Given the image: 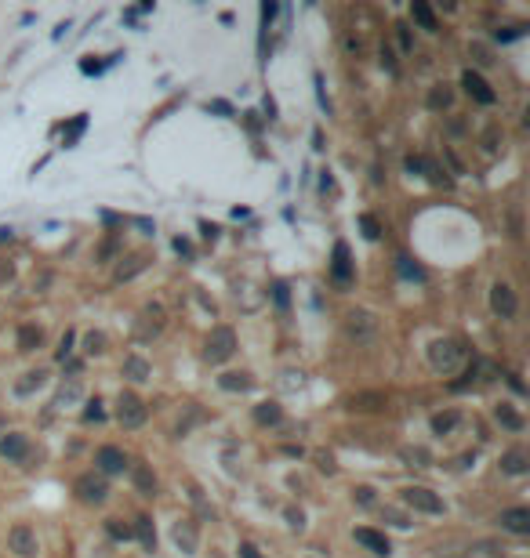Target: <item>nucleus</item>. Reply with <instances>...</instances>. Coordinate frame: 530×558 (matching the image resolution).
<instances>
[{"label": "nucleus", "mask_w": 530, "mask_h": 558, "mask_svg": "<svg viewBox=\"0 0 530 558\" xmlns=\"http://www.w3.org/2000/svg\"><path fill=\"white\" fill-rule=\"evenodd\" d=\"M422 174H425V178H428V182H433V185H443V189L450 185V178H447V171H443V167H439V163H436V160H422Z\"/></svg>", "instance_id": "nucleus-31"}, {"label": "nucleus", "mask_w": 530, "mask_h": 558, "mask_svg": "<svg viewBox=\"0 0 530 558\" xmlns=\"http://www.w3.org/2000/svg\"><path fill=\"white\" fill-rule=\"evenodd\" d=\"M265 112H269V120H276V101L265 95Z\"/></svg>", "instance_id": "nucleus-62"}, {"label": "nucleus", "mask_w": 530, "mask_h": 558, "mask_svg": "<svg viewBox=\"0 0 530 558\" xmlns=\"http://www.w3.org/2000/svg\"><path fill=\"white\" fill-rule=\"evenodd\" d=\"M41 341H44L41 326H33V323L19 326V352H36V348H41Z\"/></svg>", "instance_id": "nucleus-22"}, {"label": "nucleus", "mask_w": 530, "mask_h": 558, "mask_svg": "<svg viewBox=\"0 0 530 558\" xmlns=\"http://www.w3.org/2000/svg\"><path fill=\"white\" fill-rule=\"evenodd\" d=\"M509 236H512V239H520V236H523V221H520V207H512V210H509Z\"/></svg>", "instance_id": "nucleus-40"}, {"label": "nucleus", "mask_w": 530, "mask_h": 558, "mask_svg": "<svg viewBox=\"0 0 530 558\" xmlns=\"http://www.w3.org/2000/svg\"><path fill=\"white\" fill-rule=\"evenodd\" d=\"M73 341H77V334H73V330H66V334H62V341H58V352H55V359H58V363H66V359H69Z\"/></svg>", "instance_id": "nucleus-35"}, {"label": "nucleus", "mask_w": 530, "mask_h": 558, "mask_svg": "<svg viewBox=\"0 0 530 558\" xmlns=\"http://www.w3.org/2000/svg\"><path fill=\"white\" fill-rule=\"evenodd\" d=\"M44 385H47V370H30V374H22V380H15V396H33Z\"/></svg>", "instance_id": "nucleus-19"}, {"label": "nucleus", "mask_w": 530, "mask_h": 558, "mask_svg": "<svg viewBox=\"0 0 530 558\" xmlns=\"http://www.w3.org/2000/svg\"><path fill=\"white\" fill-rule=\"evenodd\" d=\"M287 522H291L295 529H306V515H301L298 507H287Z\"/></svg>", "instance_id": "nucleus-47"}, {"label": "nucleus", "mask_w": 530, "mask_h": 558, "mask_svg": "<svg viewBox=\"0 0 530 558\" xmlns=\"http://www.w3.org/2000/svg\"><path fill=\"white\" fill-rule=\"evenodd\" d=\"M95 464H98V472H102V475H124V468H128V457H124L120 446H98Z\"/></svg>", "instance_id": "nucleus-10"}, {"label": "nucleus", "mask_w": 530, "mask_h": 558, "mask_svg": "<svg viewBox=\"0 0 530 558\" xmlns=\"http://www.w3.org/2000/svg\"><path fill=\"white\" fill-rule=\"evenodd\" d=\"M146 265H149L146 254H135V258H128V265H120V269H117V279H120V283H128V279H135Z\"/></svg>", "instance_id": "nucleus-27"}, {"label": "nucleus", "mask_w": 530, "mask_h": 558, "mask_svg": "<svg viewBox=\"0 0 530 558\" xmlns=\"http://www.w3.org/2000/svg\"><path fill=\"white\" fill-rule=\"evenodd\" d=\"M378 330H382V319H378L374 312H367V308H352L345 315V334L352 341H374Z\"/></svg>", "instance_id": "nucleus-1"}, {"label": "nucleus", "mask_w": 530, "mask_h": 558, "mask_svg": "<svg viewBox=\"0 0 530 558\" xmlns=\"http://www.w3.org/2000/svg\"><path fill=\"white\" fill-rule=\"evenodd\" d=\"M316 461H320V472H327V475H334V457H331V453H320V457H316Z\"/></svg>", "instance_id": "nucleus-51"}, {"label": "nucleus", "mask_w": 530, "mask_h": 558, "mask_svg": "<svg viewBox=\"0 0 530 558\" xmlns=\"http://www.w3.org/2000/svg\"><path fill=\"white\" fill-rule=\"evenodd\" d=\"M360 228H363V236H367V239H382V225H378L374 214H363V218H360Z\"/></svg>", "instance_id": "nucleus-34"}, {"label": "nucleus", "mask_w": 530, "mask_h": 558, "mask_svg": "<svg viewBox=\"0 0 530 558\" xmlns=\"http://www.w3.org/2000/svg\"><path fill=\"white\" fill-rule=\"evenodd\" d=\"M200 232H204V239H218V225H211V221H200Z\"/></svg>", "instance_id": "nucleus-53"}, {"label": "nucleus", "mask_w": 530, "mask_h": 558, "mask_svg": "<svg viewBox=\"0 0 530 558\" xmlns=\"http://www.w3.org/2000/svg\"><path fill=\"white\" fill-rule=\"evenodd\" d=\"M498 142H501V127H487V134H483V149H487V152H498Z\"/></svg>", "instance_id": "nucleus-39"}, {"label": "nucleus", "mask_w": 530, "mask_h": 558, "mask_svg": "<svg viewBox=\"0 0 530 558\" xmlns=\"http://www.w3.org/2000/svg\"><path fill=\"white\" fill-rule=\"evenodd\" d=\"M400 457H403V464H411V468H428V464H433L428 450H422V446H403Z\"/></svg>", "instance_id": "nucleus-29"}, {"label": "nucleus", "mask_w": 530, "mask_h": 558, "mask_svg": "<svg viewBox=\"0 0 530 558\" xmlns=\"http://www.w3.org/2000/svg\"><path fill=\"white\" fill-rule=\"evenodd\" d=\"M240 558H262V551L255 544H240Z\"/></svg>", "instance_id": "nucleus-55"}, {"label": "nucleus", "mask_w": 530, "mask_h": 558, "mask_svg": "<svg viewBox=\"0 0 530 558\" xmlns=\"http://www.w3.org/2000/svg\"><path fill=\"white\" fill-rule=\"evenodd\" d=\"M476 374H479V366L472 363V366H469V370H465V377H461V380H454V385H450V388H454V391H461V388H469V385H472V380H476Z\"/></svg>", "instance_id": "nucleus-46"}, {"label": "nucleus", "mask_w": 530, "mask_h": 558, "mask_svg": "<svg viewBox=\"0 0 530 558\" xmlns=\"http://www.w3.org/2000/svg\"><path fill=\"white\" fill-rule=\"evenodd\" d=\"M84 421H106V410H102V402H98V399H91V402H87V410H84Z\"/></svg>", "instance_id": "nucleus-37"}, {"label": "nucleus", "mask_w": 530, "mask_h": 558, "mask_svg": "<svg viewBox=\"0 0 530 558\" xmlns=\"http://www.w3.org/2000/svg\"><path fill=\"white\" fill-rule=\"evenodd\" d=\"M11 276H15V269H11V261H8V265L0 261V283H4V279H11Z\"/></svg>", "instance_id": "nucleus-60"}, {"label": "nucleus", "mask_w": 530, "mask_h": 558, "mask_svg": "<svg viewBox=\"0 0 530 558\" xmlns=\"http://www.w3.org/2000/svg\"><path fill=\"white\" fill-rule=\"evenodd\" d=\"M385 406H389L385 391H360V396L349 399V410H360V413H378V410H385Z\"/></svg>", "instance_id": "nucleus-16"}, {"label": "nucleus", "mask_w": 530, "mask_h": 558, "mask_svg": "<svg viewBox=\"0 0 530 558\" xmlns=\"http://www.w3.org/2000/svg\"><path fill=\"white\" fill-rule=\"evenodd\" d=\"M146 417H149V410H146L142 399H138V396H120V402H117V421L124 428H142Z\"/></svg>", "instance_id": "nucleus-5"}, {"label": "nucleus", "mask_w": 530, "mask_h": 558, "mask_svg": "<svg viewBox=\"0 0 530 558\" xmlns=\"http://www.w3.org/2000/svg\"><path fill=\"white\" fill-rule=\"evenodd\" d=\"M490 308H494L501 319H512L520 312V301H516V290L509 283H494L490 287Z\"/></svg>", "instance_id": "nucleus-7"}, {"label": "nucleus", "mask_w": 530, "mask_h": 558, "mask_svg": "<svg viewBox=\"0 0 530 558\" xmlns=\"http://www.w3.org/2000/svg\"><path fill=\"white\" fill-rule=\"evenodd\" d=\"M352 537H356V544H363V548H367L371 555H389L393 551V544H389V537L385 533H378V529H371V526H360L356 533H352Z\"/></svg>", "instance_id": "nucleus-13"}, {"label": "nucleus", "mask_w": 530, "mask_h": 558, "mask_svg": "<svg viewBox=\"0 0 530 558\" xmlns=\"http://www.w3.org/2000/svg\"><path fill=\"white\" fill-rule=\"evenodd\" d=\"M403 167H407V174H422V156H407Z\"/></svg>", "instance_id": "nucleus-54"}, {"label": "nucleus", "mask_w": 530, "mask_h": 558, "mask_svg": "<svg viewBox=\"0 0 530 558\" xmlns=\"http://www.w3.org/2000/svg\"><path fill=\"white\" fill-rule=\"evenodd\" d=\"M77 497L84 504H102L109 497V486H106V478L102 475H95V472H87L77 478Z\"/></svg>", "instance_id": "nucleus-6"}, {"label": "nucleus", "mask_w": 530, "mask_h": 558, "mask_svg": "<svg viewBox=\"0 0 530 558\" xmlns=\"http://www.w3.org/2000/svg\"><path fill=\"white\" fill-rule=\"evenodd\" d=\"M207 109H211V112H222V117H233V106H229V101H207Z\"/></svg>", "instance_id": "nucleus-50"}, {"label": "nucleus", "mask_w": 530, "mask_h": 558, "mask_svg": "<svg viewBox=\"0 0 530 558\" xmlns=\"http://www.w3.org/2000/svg\"><path fill=\"white\" fill-rule=\"evenodd\" d=\"M4 428H8V417H4V413H0V435H4Z\"/></svg>", "instance_id": "nucleus-64"}, {"label": "nucleus", "mask_w": 530, "mask_h": 558, "mask_svg": "<svg viewBox=\"0 0 530 558\" xmlns=\"http://www.w3.org/2000/svg\"><path fill=\"white\" fill-rule=\"evenodd\" d=\"M382 66H385L389 73H396V55H393V47H389V44L382 47Z\"/></svg>", "instance_id": "nucleus-48"}, {"label": "nucleus", "mask_w": 530, "mask_h": 558, "mask_svg": "<svg viewBox=\"0 0 530 558\" xmlns=\"http://www.w3.org/2000/svg\"><path fill=\"white\" fill-rule=\"evenodd\" d=\"M411 19L422 25V29H428V33H436L439 29V22H436V15H433V8L425 4V0H414L411 4Z\"/></svg>", "instance_id": "nucleus-20"}, {"label": "nucleus", "mask_w": 530, "mask_h": 558, "mask_svg": "<svg viewBox=\"0 0 530 558\" xmlns=\"http://www.w3.org/2000/svg\"><path fill=\"white\" fill-rule=\"evenodd\" d=\"M320 189H323V193H334V178H331V171H323V178H320Z\"/></svg>", "instance_id": "nucleus-58"}, {"label": "nucleus", "mask_w": 530, "mask_h": 558, "mask_svg": "<svg viewBox=\"0 0 530 558\" xmlns=\"http://www.w3.org/2000/svg\"><path fill=\"white\" fill-rule=\"evenodd\" d=\"M425 101H428V109H436V112H443V109L450 106V101H454V91H450V87H447V84H436V87H433V91H428V98H425Z\"/></svg>", "instance_id": "nucleus-25"}, {"label": "nucleus", "mask_w": 530, "mask_h": 558, "mask_svg": "<svg viewBox=\"0 0 530 558\" xmlns=\"http://www.w3.org/2000/svg\"><path fill=\"white\" fill-rule=\"evenodd\" d=\"M403 504L414 507V511H425V515H443V500L425 486H407L403 489Z\"/></svg>", "instance_id": "nucleus-4"}, {"label": "nucleus", "mask_w": 530, "mask_h": 558, "mask_svg": "<svg viewBox=\"0 0 530 558\" xmlns=\"http://www.w3.org/2000/svg\"><path fill=\"white\" fill-rule=\"evenodd\" d=\"M84 127H87V117H84V112H80V117H77V120H73V127H69V134H66V145H73V142H77V138H80V131H84Z\"/></svg>", "instance_id": "nucleus-44"}, {"label": "nucleus", "mask_w": 530, "mask_h": 558, "mask_svg": "<svg viewBox=\"0 0 530 558\" xmlns=\"http://www.w3.org/2000/svg\"><path fill=\"white\" fill-rule=\"evenodd\" d=\"M149 363L142 359V355H128V359H124V377H131V380H149Z\"/></svg>", "instance_id": "nucleus-23"}, {"label": "nucleus", "mask_w": 530, "mask_h": 558, "mask_svg": "<svg viewBox=\"0 0 530 558\" xmlns=\"http://www.w3.org/2000/svg\"><path fill=\"white\" fill-rule=\"evenodd\" d=\"M352 500L363 504V507H371L374 504V489L371 486H356V489H352Z\"/></svg>", "instance_id": "nucleus-41"}, {"label": "nucleus", "mask_w": 530, "mask_h": 558, "mask_svg": "<svg viewBox=\"0 0 530 558\" xmlns=\"http://www.w3.org/2000/svg\"><path fill=\"white\" fill-rule=\"evenodd\" d=\"M527 453L523 450H509V453H505L501 457V472L505 475H527Z\"/></svg>", "instance_id": "nucleus-21"}, {"label": "nucleus", "mask_w": 530, "mask_h": 558, "mask_svg": "<svg viewBox=\"0 0 530 558\" xmlns=\"http://www.w3.org/2000/svg\"><path fill=\"white\" fill-rule=\"evenodd\" d=\"M461 84H465V91H469V95L479 101V106H494V101H498L494 87H490V84H487V80H483V76H479L476 69H465V73H461Z\"/></svg>", "instance_id": "nucleus-9"}, {"label": "nucleus", "mask_w": 530, "mask_h": 558, "mask_svg": "<svg viewBox=\"0 0 530 558\" xmlns=\"http://www.w3.org/2000/svg\"><path fill=\"white\" fill-rule=\"evenodd\" d=\"M447 160H450V167H454V174H465V167H461V163H458V156H454V152L447 149Z\"/></svg>", "instance_id": "nucleus-61"}, {"label": "nucleus", "mask_w": 530, "mask_h": 558, "mask_svg": "<svg viewBox=\"0 0 530 558\" xmlns=\"http://www.w3.org/2000/svg\"><path fill=\"white\" fill-rule=\"evenodd\" d=\"M509 385H512V391H520V396H523V391H527V385H523V380H520V374H509Z\"/></svg>", "instance_id": "nucleus-59"}, {"label": "nucleus", "mask_w": 530, "mask_h": 558, "mask_svg": "<svg viewBox=\"0 0 530 558\" xmlns=\"http://www.w3.org/2000/svg\"><path fill=\"white\" fill-rule=\"evenodd\" d=\"M131 537H138V540H142V548H146V551H157V529H153V522H149L146 515H138V518H135Z\"/></svg>", "instance_id": "nucleus-18"}, {"label": "nucleus", "mask_w": 530, "mask_h": 558, "mask_svg": "<svg viewBox=\"0 0 530 558\" xmlns=\"http://www.w3.org/2000/svg\"><path fill=\"white\" fill-rule=\"evenodd\" d=\"M131 482H135V489L142 493V497H157V478H153V472H149L146 464L131 468Z\"/></svg>", "instance_id": "nucleus-17"}, {"label": "nucleus", "mask_w": 530, "mask_h": 558, "mask_svg": "<svg viewBox=\"0 0 530 558\" xmlns=\"http://www.w3.org/2000/svg\"><path fill=\"white\" fill-rule=\"evenodd\" d=\"M396 269H400L403 279H414V283H422V279H425V269L418 261H411L407 254H400V258H396Z\"/></svg>", "instance_id": "nucleus-30"}, {"label": "nucleus", "mask_w": 530, "mask_h": 558, "mask_svg": "<svg viewBox=\"0 0 530 558\" xmlns=\"http://www.w3.org/2000/svg\"><path fill=\"white\" fill-rule=\"evenodd\" d=\"M255 421H258V424H280V421H284L280 402H258V406H255Z\"/></svg>", "instance_id": "nucleus-24"}, {"label": "nucleus", "mask_w": 530, "mask_h": 558, "mask_svg": "<svg viewBox=\"0 0 530 558\" xmlns=\"http://www.w3.org/2000/svg\"><path fill=\"white\" fill-rule=\"evenodd\" d=\"M494 417H498V424H501V428H509V431H523V417L516 413L512 406H505V402H501L498 410H494Z\"/></svg>", "instance_id": "nucleus-28"}, {"label": "nucleus", "mask_w": 530, "mask_h": 558, "mask_svg": "<svg viewBox=\"0 0 530 558\" xmlns=\"http://www.w3.org/2000/svg\"><path fill=\"white\" fill-rule=\"evenodd\" d=\"M196 540H200V533H196V522H193V518H182V522H174V544H178L182 555H196Z\"/></svg>", "instance_id": "nucleus-15"}, {"label": "nucleus", "mask_w": 530, "mask_h": 558, "mask_svg": "<svg viewBox=\"0 0 530 558\" xmlns=\"http://www.w3.org/2000/svg\"><path fill=\"white\" fill-rule=\"evenodd\" d=\"M8 544H11V551L22 555V558H36V551H41V544H36V533H33L30 526H22V522L11 526Z\"/></svg>", "instance_id": "nucleus-8"}, {"label": "nucleus", "mask_w": 530, "mask_h": 558, "mask_svg": "<svg viewBox=\"0 0 530 558\" xmlns=\"http://www.w3.org/2000/svg\"><path fill=\"white\" fill-rule=\"evenodd\" d=\"M331 279L338 287H352V261H349V247L338 239L334 243V261H331Z\"/></svg>", "instance_id": "nucleus-11"}, {"label": "nucleus", "mask_w": 530, "mask_h": 558, "mask_svg": "<svg viewBox=\"0 0 530 558\" xmlns=\"http://www.w3.org/2000/svg\"><path fill=\"white\" fill-rule=\"evenodd\" d=\"M527 33V25L520 22V25H509V29H498V44H509V40H516V36H523Z\"/></svg>", "instance_id": "nucleus-38"}, {"label": "nucleus", "mask_w": 530, "mask_h": 558, "mask_svg": "<svg viewBox=\"0 0 530 558\" xmlns=\"http://www.w3.org/2000/svg\"><path fill=\"white\" fill-rule=\"evenodd\" d=\"M458 421H461V413H458V410L436 413V417H433V435H450V431L458 428Z\"/></svg>", "instance_id": "nucleus-26"}, {"label": "nucleus", "mask_w": 530, "mask_h": 558, "mask_svg": "<svg viewBox=\"0 0 530 558\" xmlns=\"http://www.w3.org/2000/svg\"><path fill=\"white\" fill-rule=\"evenodd\" d=\"M472 55H476V62H479V66H490V62H494V58H490L483 47H472Z\"/></svg>", "instance_id": "nucleus-57"}, {"label": "nucleus", "mask_w": 530, "mask_h": 558, "mask_svg": "<svg viewBox=\"0 0 530 558\" xmlns=\"http://www.w3.org/2000/svg\"><path fill=\"white\" fill-rule=\"evenodd\" d=\"M218 385H222L225 391H247L251 385H255V380H251L247 374H222V377H218Z\"/></svg>", "instance_id": "nucleus-32"}, {"label": "nucleus", "mask_w": 530, "mask_h": 558, "mask_svg": "<svg viewBox=\"0 0 530 558\" xmlns=\"http://www.w3.org/2000/svg\"><path fill=\"white\" fill-rule=\"evenodd\" d=\"M84 345H87V355H98V352H106V337L102 334H87Z\"/></svg>", "instance_id": "nucleus-43"}, {"label": "nucleus", "mask_w": 530, "mask_h": 558, "mask_svg": "<svg viewBox=\"0 0 530 558\" xmlns=\"http://www.w3.org/2000/svg\"><path fill=\"white\" fill-rule=\"evenodd\" d=\"M174 250H178L182 258H193V243H189V239H182V236L174 239Z\"/></svg>", "instance_id": "nucleus-52"}, {"label": "nucleus", "mask_w": 530, "mask_h": 558, "mask_svg": "<svg viewBox=\"0 0 530 558\" xmlns=\"http://www.w3.org/2000/svg\"><path fill=\"white\" fill-rule=\"evenodd\" d=\"M312 149H323V131H312Z\"/></svg>", "instance_id": "nucleus-63"}, {"label": "nucleus", "mask_w": 530, "mask_h": 558, "mask_svg": "<svg viewBox=\"0 0 530 558\" xmlns=\"http://www.w3.org/2000/svg\"><path fill=\"white\" fill-rule=\"evenodd\" d=\"M73 399H80V380H77V377H69V385L62 388V396H58V406H62V402H73Z\"/></svg>", "instance_id": "nucleus-36"}, {"label": "nucleus", "mask_w": 530, "mask_h": 558, "mask_svg": "<svg viewBox=\"0 0 530 558\" xmlns=\"http://www.w3.org/2000/svg\"><path fill=\"white\" fill-rule=\"evenodd\" d=\"M106 533L113 540H131V526H124L120 518H106Z\"/></svg>", "instance_id": "nucleus-33"}, {"label": "nucleus", "mask_w": 530, "mask_h": 558, "mask_svg": "<svg viewBox=\"0 0 530 558\" xmlns=\"http://www.w3.org/2000/svg\"><path fill=\"white\" fill-rule=\"evenodd\" d=\"M273 301H276V308H287V304H291V294H287L284 283H273Z\"/></svg>", "instance_id": "nucleus-42"}, {"label": "nucleus", "mask_w": 530, "mask_h": 558, "mask_svg": "<svg viewBox=\"0 0 530 558\" xmlns=\"http://www.w3.org/2000/svg\"><path fill=\"white\" fill-rule=\"evenodd\" d=\"M0 457H4V461L22 464L30 457V439L22 435V431H11V435H4V439H0Z\"/></svg>", "instance_id": "nucleus-12"}, {"label": "nucleus", "mask_w": 530, "mask_h": 558, "mask_svg": "<svg viewBox=\"0 0 530 558\" xmlns=\"http://www.w3.org/2000/svg\"><path fill=\"white\" fill-rule=\"evenodd\" d=\"M128 221H131V225H138V228H146V232H149V236H153V232H157V225H153V221H149V218H128Z\"/></svg>", "instance_id": "nucleus-56"}, {"label": "nucleus", "mask_w": 530, "mask_h": 558, "mask_svg": "<svg viewBox=\"0 0 530 558\" xmlns=\"http://www.w3.org/2000/svg\"><path fill=\"white\" fill-rule=\"evenodd\" d=\"M396 29H400V47H403V51H414V40H411V29H407V25H396Z\"/></svg>", "instance_id": "nucleus-49"}, {"label": "nucleus", "mask_w": 530, "mask_h": 558, "mask_svg": "<svg viewBox=\"0 0 530 558\" xmlns=\"http://www.w3.org/2000/svg\"><path fill=\"white\" fill-rule=\"evenodd\" d=\"M498 526L516 533V537H523V533H530V511L527 507H509V511L498 515Z\"/></svg>", "instance_id": "nucleus-14"}, {"label": "nucleus", "mask_w": 530, "mask_h": 558, "mask_svg": "<svg viewBox=\"0 0 530 558\" xmlns=\"http://www.w3.org/2000/svg\"><path fill=\"white\" fill-rule=\"evenodd\" d=\"M385 522H393V526H400V529H407V526H411V518H407V515H400L396 507H385Z\"/></svg>", "instance_id": "nucleus-45"}, {"label": "nucleus", "mask_w": 530, "mask_h": 558, "mask_svg": "<svg viewBox=\"0 0 530 558\" xmlns=\"http://www.w3.org/2000/svg\"><path fill=\"white\" fill-rule=\"evenodd\" d=\"M236 352V334H233V326H214L211 334H207V363H225L229 355Z\"/></svg>", "instance_id": "nucleus-2"}, {"label": "nucleus", "mask_w": 530, "mask_h": 558, "mask_svg": "<svg viewBox=\"0 0 530 558\" xmlns=\"http://www.w3.org/2000/svg\"><path fill=\"white\" fill-rule=\"evenodd\" d=\"M461 355H465V348L458 345V341H433V348H428V363H433L436 370L450 374L454 366L461 363Z\"/></svg>", "instance_id": "nucleus-3"}]
</instances>
